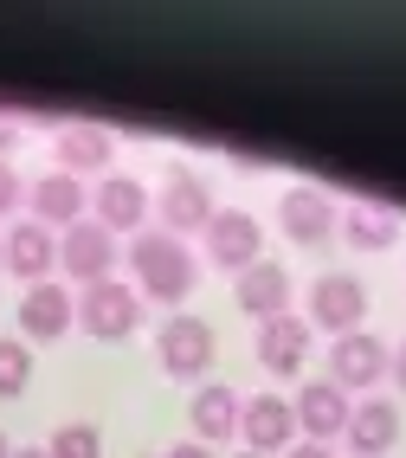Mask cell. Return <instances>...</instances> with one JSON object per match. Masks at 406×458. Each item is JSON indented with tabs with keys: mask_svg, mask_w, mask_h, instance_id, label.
Listing matches in <instances>:
<instances>
[{
	"mask_svg": "<svg viewBox=\"0 0 406 458\" xmlns=\"http://www.w3.org/2000/svg\"><path fill=\"white\" fill-rule=\"evenodd\" d=\"M130 271H136V297H148V303H187L194 297V284H200V265H194V252L181 246L174 233H162V226H142L136 239H130Z\"/></svg>",
	"mask_w": 406,
	"mask_h": 458,
	"instance_id": "obj_1",
	"label": "cell"
},
{
	"mask_svg": "<svg viewBox=\"0 0 406 458\" xmlns=\"http://www.w3.org/2000/svg\"><path fill=\"white\" fill-rule=\"evenodd\" d=\"M309 329H329V335H355L368 323V284L355 271H323L317 284H309Z\"/></svg>",
	"mask_w": 406,
	"mask_h": 458,
	"instance_id": "obj_2",
	"label": "cell"
},
{
	"mask_svg": "<svg viewBox=\"0 0 406 458\" xmlns=\"http://www.w3.org/2000/svg\"><path fill=\"white\" fill-rule=\"evenodd\" d=\"M78 323H84V335H97V343H123V335L142 323V297L130 284L104 278V284H90L78 297Z\"/></svg>",
	"mask_w": 406,
	"mask_h": 458,
	"instance_id": "obj_3",
	"label": "cell"
},
{
	"mask_svg": "<svg viewBox=\"0 0 406 458\" xmlns=\"http://www.w3.org/2000/svg\"><path fill=\"white\" fill-rule=\"evenodd\" d=\"M239 439H245V452H258V458L291 452V445H297V413H291V401H284V394H252V401L239 407Z\"/></svg>",
	"mask_w": 406,
	"mask_h": 458,
	"instance_id": "obj_4",
	"label": "cell"
},
{
	"mask_svg": "<svg viewBox=\"0 0 406 458\" xmlns=\"http://www.w3.org/2000/svg\"><path fill=\"white\" fill-rule=\"evenodd\" d=\"M155 355H162V369H168L174 381L207 375V369H213V323H200V317H168L162 335H155Z\"/></svg>",
	"mask_w": 406,
	"mask_h": 458,
	"instance_id": "obj_5",
	"label": "cell"
},
{
	"mask_svg": "<svg viewBox=\"0 0 406 458\" xmlns=\"http://www.w3.org/2000/svg\"><path fill=\"white\" fill-rule=\"evenodd\" d=\"M155 213H162V233H207V220L220 207H213V194H207V181L194 174V168H168V181H162V200H155Z\"/></svg>",
	"mask_w": 406,
	"mask_h": 458,
	"instance_id": "obj_6",
	"label": "cell"
},
{
	"mask_svg": "<svg viewBox=\"0 0 406 458\" xmlns=\"http://www.w3.org/2000/svg\"><path fill=\"white\" fill-rule=\"evenodd\" d=\"M291 413H297V433L309 439V445H329V439H342L349 433V394H342L335 381H303L297 387V401H291Z\"/></svg>",
	"mask_w": 406,
	"mask_h": 458,
	"instance_id": "obj_7",
	"label": "cell"
},
{
	"mask_svg": "<svg viewBox=\"0 0 406 458\" xmlns=\"http://www.w3.org/2000/svg\"><path fill=\"white\" fill-rule=\"evenodd\" d=\"M58 265H65L72 278L90 291V284H104L110 271H116V239H110L97 220H78L65 239H58Z\"/></svg>",
	"mask_w": 406,
	"mask_h": 458,
	"instance_id": "obj_8",
	"label": "cell"
},
{
	"mask_svg": "<svg viewBox=\"0 0 406 458\" xmlns=\"http://www.w3.org/2000/svg\"><path fill=\"white\" fill-rule=\"evenodd\" d=\"M335 200L323 188H291L284 200H277V226H284L291 246H323V239H335Z\"/></svg>",
	"mask_w": 406,
	"mask_h": 458,
	"instance_id": "obj_9",
	"label": "cell"
},
{
	"mask_svg": "<svg viewBox=\"0 0 406 458\" xmlns=\"http://www.w3.org/2000/svg\"><path fill=\"white\" fill-rule=\"evenodd\" d=\"M258 246H265V226L252 220V213H213L207 220V259L213 265H226V271H245V265H258Z\"/></svg>",
	"mask_w": 406,
	"mask_h": 458,
	"instance_id": "obj_10",
	"label": "cell"
},
{
	"mask_svg": "<svg viewBox=\"0 0 406 458\" xmlns=\"http://www.w3.org/2000/svg\"><path fill=\"white\" fill-rule=\"evenodd\" d=\"M78 323V303H72V291L65 284H26V297H20V335L26 343H58Z\"/></svg>",
	"mask_w": 406,
	"mask_h": 458,
	"instance_id": "obj_11",
	"label": "cell"
},
{
	"mask_svg": "<svg viewBox=\"0 0 406 458\" xmlns=\"http://www.w3.org/2000/svg\"><path fill=\"white\" fill-rule=\"evenodd\" d=\"M387 375V343L381 335H368V329H355V335H335V349H329V381L349 394V387H374Z\"/></svg>",
	"mask_w": 406,
	"mask_h": 458,
	"instance_id": "obj_12",
	"label": "cell"
},
{
	"mask_svg": "<svg viewBox=\"0 0 406 458\" xmlns=\"http://www.w3.org/2000/svg\"><path fill=\"white\" fill-rule=\"evenodd\" d=\"M90 213H97V226L116 239V233H142L148 220V188L130 174H104L97 181V194H90Z\"/></svg>",
	"mask_w": 406,
	"mask_h": 458,
	"instance_id": "obj_13",
	"label": "cell"
},
{
	"mask_svg": "<svg viewBox=\"0 0 406 458\" xmlns=\"http://www.w3.org/2000/svg\"><path fill=\"white\" fill-rule=\"evenodd\" d=\"M233 297H239V310H245V317H258V323L291 317V271H284V265H271V259H258V265H245V271H239Z\"/></svg>",
	"mask_w": 406,
	"mask_h": 458,
	"instance_id": "obj_14",
	"label": "cell"
},
{
	"mask_svg": "<svg viewBox=\"0 0 406 458\" xmlns=\"http://www.w3.org/2000/svg\"><path fill=\"white\" fill-rule=\"evenodd\" d=\"M0 265H7L13 278H26V284H46V271L58 265V239L39 220H20L7 239H0Z\"/></svg>",
	"mask_w": 406,
	"mask_h": 458,
	"instance_id": "obj_15",
	"label": "cell"
},
{
	"mask_svg": "<svg viewBox=\"0 0 406 458\" xmlns=\"http://www.w3.org/2000/svg\"><path fill=\"white\" fill-rule=\"evenodd\" d=\"M303 361H309V323L303 317L258 323V369L265 375H303Z\"/></svg>",
	"mask_w": 406,
	"mask_h": 458,
	"instance_id": "obj_16",
	"label": "cell"
},
{
	"mask_svg": "<svg viewBox=\"0 0 406 458\" xmlns=\"http://www.w3.org/2000/svg\"><path fill=\"white\" fill-rule=\"evenodd\" d=\"M239 394L233 387H220V381H207L200 394H194V407H187V426H194V445H220V439H233L239 433Z\"/></svg>",
	"mask_w": 406,
	"mask_h": 458,
	"instance_id": "obj_17",
	"label": "cell"
},
{
	"mask_svg": "<svg viewBox=\"0 0 406 458\" xmlns=\"http://www.w3.org/2000/svg\"><path fill=\"white\" fill-rule=\"evenodd\" d=\"M349 452L355 458H387L393 445H400V407L393 401H361L355 413H349Z\"/></svg>",
	"mask_w": 406,
	"mask_h": 458,
	"instance_id": "obj_18",
	"label": "cell"
},
{
	"mask_svg": "<svg viewBox=\"0 0 406 458\" xmlns=\"http://www.w3.org/2000/svg\"><path fill=\"white\" fill-rule=\"evenodd\" d=\"M26 200H33V220L39 226H65L72 233L84 220V181L78 174H58L52 168L46 181H33V194H26Z\"/></svg>",
	"mask_w": 406,
	"mask_h": 458,
	"instance_id": "obj_19",
	"label": "cell"
},
{
	"mask_svg": "<svg viewBox=\"0 0 406 458\" xmlns=\"http://www.w3.org/2000/svg\"><path fill=\"white\" fill-rule=\"evenodd\" d=\"M90 168H110V136L97 123L58 130V174H90Z\"/></svg>",
	"mask_w": 406,
	"mask_h": 458,
	"instance_id": "obj_20",
	"label": "cell"
},
{
	"mask_svg": "<svg viewBox=\"0 0 406 458\" xmlns=\"http://www.w3.org/2000/svg\"><path fill=\"white\" fill-rule=\"evenodd\" d=\"M335 233L349 239L355 252H387L393 239H400V220H393L387 207H349V213L335 220Z\"/></svg>",
	"mask_w": 406,
	"mask_h": 458,
	"instance_id": "obj_21",
	"label": "cell"
},
{
	"mask_svg": "<svg viewBox=\"0 0 406 458\" xmlns=\"http://www.w3.org/2000/svg\"><path fill=\"white\" fill-rule=\"evenodd\" d=\"M26 381H33V349L20 335H0V401L26 394Z\"/></svg>",
	"mask_w": 406,
	"mask_h": 458,
	"instance_id": "obj_22",
	"label": "cell"
},
{
	"mask_svg": "<svg viewBox=\"0 0 406 458\" xmlns=\"http://www.w3.org/2000/svg\"><path fill=\"white\" fill-rule=\"evenodd\" d=\"M46 458H104V439H97V426L72 420V426H58V433H52Z\"/></svg>",
	"mask_w": 406,
	"mask_h": 458,
	"instance_id": "obj_23",
	"label": "cell"
},
{
	"mask_svg": "<svg viewBox=\"0 0 406 458\" xmlns=\"http://www.w3.org/2000/svg\"><path fill=\"white\" fill-rule=\"evenodd\" d=\"M13 207H20V174H13L7 162H0V220H7Z\"/></svg>",
	"mask_w": 406,
	"mask_h": 458,
	"instance_id": "obj_24",
	"label": "cell"
},
{
	"mask_svg": "<svg viewBox=\"0 0 406 458\" xmlns=\"http://www.w3.org/2000/svg\"><path fill=\"white\" fill-rule=\"evenodd\" d=\"M387 375H393V381H400V394H406V343H400V349H387Z\"/></svg>",
	"mask_w": 406,
	"mask_h": 458,
	"instance_id": "obj_25",
	"label": "cell"
},
{
	"mask_svg": "<svg viewBox=\"0 0 406 458\" xmlns=\"http://www.w3.org/2000/svg\"><path fill=\"white\" fill-rule=\"evenodd\" d=\"M284 458H335V452H329V445H309V439H297Z\"/></svg>",
	"mask_w": 406,
	"mask_h": 458,
	"instance_id": "obj_26",
	"label": "cell"
},
{
	"mask_svg": "<svg viewBox=\"0 0 406 458\" xmlns=\"http://www.w3.org/2000/svg\"><path fill=\"white\" fill-rule=\"evenodd\" d=\"M162 458H213L207 445H194V439H187V445H174V452H162Z\"/></svg>",
	"mask_w": 406,
	"mask_h": 458,
	"instance_id": "obj_27",
	"label": "cell"
},
{
	"mask_svg": "<svg viewBox=\"0 0 406 458\" xmlns=\"http://www.w3.org/2000/svg\"><path fill=\"white\" fill-rule=\"evenodd\" d=\"M7 148H13V130H7V123H0V156H7Z\"/></svg>",
	"mask_w": 406,
	"mask_h": 458,
	"instance_id": "obj_28",
	"label": "cell"
},
{
	"mask_svg": "<svg viewBox=\"0 0 406 458\" xmlns=\"http://www.w3.org/2000/svg\"><path fill=\"white\" fill-rule=\"evenodd\" d=\"M0 458H13V452H7V433H0Z\"/></svg>",
	"mask_w": 406,
	"mask_h": 458,
	"instance_id": "obj_29",
	"label": "cell"
},
{
	"mask_svg": "<svg viewBox=\"0 0 406 458\" xmlns=\"http://www.w3.org/2000/svg\"><path fill=\"white\" fill-rule=\"evenodd\" d=\"M13 458H46V452H13Z\"/></svg>",
	"mask_w": 406,
	"mask_h": 458,
	"instance_id": "obj_30",
	"label": "cell"
},
{
	"mask_svg": "<svg viewBox=\"0 0 406 458\" xmlns=\"http://www.w3.org/2000/svg\"><path fill=\"white\" fill-rule=\"evenodd\" d=\"M239 458H258V452H239Z\"/></svg>",
	"mask_w": 406,
	"mask_h": 458,
	"instance_id": "obj_31",
	"label": "cell"
}]
</instances>
